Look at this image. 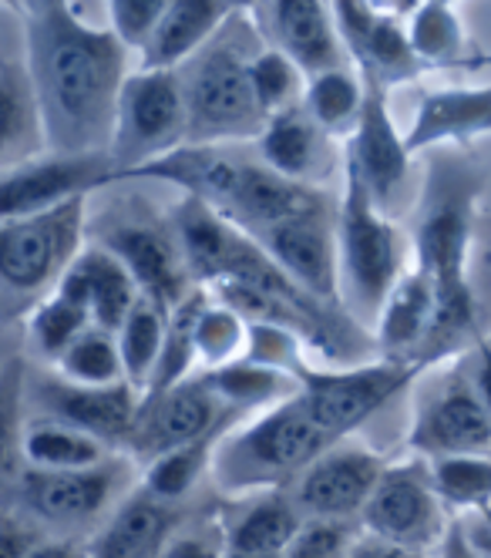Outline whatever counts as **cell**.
<instances>
[{
  "label": "cell",
  "mask_w": 491,
  "mask_h": 558,
  "mask_svg": "<svg viewBox=\"0 0 491 558\" xmlns=\"http://www.w3.org/2000/svg\"><path fill=\"white\" fill-rule=\"evenodd\" d=\"M21 34L51 151H108L118 98L132 77L129 48L118 41L111 27L85 24L61 0L21 4Z\"/></svg>",
  "instance_id": "1"
},
{
  "label": "cell",
  "mask_w": 491,
  "mask_h": 558,
  "mask_svg": "<svg viewBox=\"0 0 491 558\" xmlns=\"http://www.w3.org/2000/svg\"><path fill=\"white\" fill-rule=\"evenodd\" d=\"M484 189L478 169L458 155H434L415 216L418 269L431 279L438 313L421 361L434 364L455 353L475 330V293L468 287V246L475 206Z\"/></svg>",
  "instance_id": "2"
},
{
  "label": "cell",
  "mask_w": 491,
  "mask_h": 558,
  "mask_svg": "<svg viewBox=\"0 0 491 558\" xmlns=\"http://www.w3.org/2000/svg\"><path fill=\"white\" fill-rule=\"evenodd\" d=\"M260 45L263 34L253 14L236 8L213 41L179 68L189 105L185 145H223L263 135L270 118L256 98L250 71L253 58L263 51Z\"/></svg>",
  "instance_id": "3"
},
{
  "label": "cell",
  "mask_w": 491,
  "mask_h": 558,
  "mask_svg": "<svg viewBox=\"0 0 491 558\" xmlns=\"http://www.w3.org/2000/svg\"><path fill=\"white\" fill-rule=\"evenodd\" d=\"M337 445V437L326 434L294 393L283 404L266 408L250 427L226 437L213 464V482L229 495L283 492Z\"/></svg>",
  "instance_id": "4"
},
{
  "label": "cell",
  "mask_w": 491,
  "mask_h": 558,
  "mask_svg": "<svg viewBox=\"0 0 491 558\" xmlns=\"http://www.w3.org/2000/svg\"><path fill=\"white\" fill-rule=\"evenodd\" d=\"M88 198V195H85ZM85 198H71L48 213L4 219L0 229V283H4V320L34 313L68 276L74 259L85 253Z\"/></svg>",
  "instance_id": "5"
},
{
  "label": "cell",
  "mask_w": 491,
  "mask_h": 558,
  "mask_svg": "<svg viewBox=\"0 0 491 558\" xmlns=\"http://www.w3.org/2000/svg\"><path fill=\"white\" fill-rule=\"evenodd\" d=\"M337 246L347 306L381 320L387 296L404 279V243L350 166L344 172V198L337 206Z\"/></svg>",
  "instance_id": "6"
},
{
  "label": "cell",
  "mask_w": 491,
  "mask_h": 558,
  "mask_svg": "<svg viewBox=\"0 0 491 558\" xmlns=\"http://www.w3.org/2000/svg\"><path fill=\"white\" fill-rule=\"evenodd\" d=\"M428 364L424 361H371L344 371H313L294 353L283 374L297 380V397L307 404L313 421L344 441L367 417H374L387 401L411 384Z\"/></svg>",
  "instance_id": "7"
},
{
  "label": "cell",
  "mask_w": 491,
  "mask_h": 558,
  "mask_svg": "<svg viewBox=\"0 0 491 558\" xmlns=\"http://www.w3.org/2000/svg\"><path fill=\"white\" fill-rule=\"evenodd\" d=\"M189 142V105L179 71H135L118 98L111 158L121 172L158 162Z\"/></svg>",
  "instance_id": "8"
},
{
  "label": "cell",
  "mask_w": 491,
  "mask_h": 558,
  "mask_svg": "<svg viewBox=\"0 0 491 558\" xmlns=\"http://www.w3.org/2000/svg\"><path fill=\"white\" fill-rule=\"evenodd\" d=\"M132 464L121 458H108L88 471H45L27 468L4 485L8 508L27 514L40 529L77 532L95 525L98 518L125 492V477Z\"/></svg>",
  "instance_id": "9"
},
{
  "label": "cell",
  "mask_w": 491,
  "mask_h": 558,
  "mask_svg": "<svg viewBox=\"0 0 491 558\" xmlns=\"http://www.w3.org/2000/svg\"><path fill=\"white\" fill-rule=\"evenodd\" d=\"M95 243L132 272L139 293L161 313L172 316V310L195 290L176 229H166L142 206L101 219Z\"/></svg>",
  "instance_id": "10"
},
{
  "label": "cell",
  "mask_w": 491,
  "mask_h": 558,
  "mask_svg": "<svg viewBox=\"0 0 491 558\" xmlns=\"http://www.w3.org/2000/svg\"><path fill=\"white\" fill-rule=\"evenodd\" d=\"M360 522L371 538L411 548V551H431V545H444L447 529L441 514V498L431 485V474L421 464H400L387 468L378 492L367 501Z\"/></svg>",
  "instance_id": "11"
},
{
  "label": "cell",
  "mask_w": 491,
  "mask_h": 558,
  "mask_svg": "<svg viewBox=\"0 0 491 558\" xmlns=\"http://www.w3.org/2000/svg\"><path fill=\"white\" fill-rule=\"evenodd\" d=\"M24 401H31L48 421L77 427L105 445H129L142 408V397L132 384L81 387L64 377L40 374H24Z\"/></svg>",
  "instance_id": "12"
},
{
  "label": "cell",
  "mask_w": 491,
  "mask_h": 558,
  "mask_svg": "<svg viewBox=\"0 0 491 558\" xmlns=\"http://www.w3.org/2000/svg\"><path fill=\"white\" fill-rule=\"evenodd\" d=\"M236 414H246V411H232L213 390V384L202 374H195L192 380L169 390L161 401L139 411V421H135V430L129 437L125 451L132 461L148 468L161 454L199 441V437H206L209 430H216L223 421Z\"/></svg>",
  "instance_id": "13"
},
{
  "label": "cell",
  "mask_w": 491,
  "mask_h": 558,
  "mask_svg": "<svg viewBox=\"0 0 491 558\" xmlns=\"http://www.w3.org/2000/svg\"><path fill=\"white\" fill-rule=\"evenodd\" d=\"M118 166L111 151L92 155H45L27 166L8 169L0 185V216L24 219L64 206L71 198H85L95 189L111 185Z\"/></svg>",
  "instance_id": "14"
},
{
  "label": "cell",
  "mask_w": 491,
  "mask_h": 558,
  "mask_svg": "<svg viewBox=\"0 0 491 558\" xmlns=\"http://www.w3.org/2000/svg\"><path fill=\"white\" fill-rule=\"evenodd\" d=\"M411 445L421 454L462 458V454H491V417L475 390V380L465 374H447L421 397L418 417L411 427Z\"/></svg>",
  "instance_id": "15"
},
{
  "label": "cell",
  "mask_w": 491,
  "mask_h": 558,
  "mask_svg": "<svg viewBox=\"0 0 491 558\" xmlns=\"http://www.w3.org/2000/svg\"><path fill=\"white\" fill-rule=\"evenodd\" d=\"M256 243L294 276L313 296L340 306V246H337V213L331 206L286 219L260 235Z\"/></svg>",
  "instance_id": "16"
},
{
  "label": "cell",
  "mask_w": 491,
  "mask_h": 558,
  "mask_svg": "<svg viewBox=\"0 0 491 558\" xmlns=\"http://www.w3.org/2000/svg\"><path fill=\"white\" fill-rule=\"evenodd\" d=\"M253 11L266 48L290 58L307 74V82L347 68L350 54L331 14L334 8L316 0H276V4H256Z\"/></svg>",
  "instance_id": "17"
},
{
  "label": "cell",
  "mask_w": 491,
  "mask_h": 558,
  "mask_svg": "<svg viewBox=\"0 0 491 558\" xmlns=\"http://www.w3.org/2000/svg\"><path fill=\"white\" fill-rule=\"evenodd\" d=\"M387 464L381 454L363 448H334L313 468H307L290 485V498L303 518H350L363 514L367 501L378 492Z\"/></svg>",
  "instance_id": "18"
},
{
  "label": "cell",
  "mask_w": 491,
  "mask_h": 558,
  "mask_svg": "<svg viewBox=\"0 0 491 558\" xmlns=\"http://www.w3.org/2000/svg\"><path fill=\"white\" fill-rule=\"evenodd\" d=\"M363 88H367V98H363L360 122L347 145V166L360 175L367 192L374 195L378 209L384 213L407 179L411 151H407L404 135L397 132L394 118L387 111V88L374 82V77H363Z\"/></svg>",
  "instance_id": "19"
},
{
  "label": "cell",
  "mask_w": 491,
  "mask_h": 558,
  "mask_svg": "<svg viewBox=\"0 0 491 558\" xmlns=\"http://www.w3.org/2000/svg\"><path fill=\"white\" fill-rule=\"evenodd\" d=\"M334 21L350 61L363 77H374L391 88L421 71L424 61L411 45V34L394 14H381V8L360 4V0H340L334 4Z\"/></svg>",
  "instance_id": "20"
},
{
  "label": "cell",
  "mask_w": 491,
  "mask_h": 558,
  "mask_svg": "<svg viewBox=\"0 0 491 558\" xmlns=\"http://www.w3.org/2000/svg\"><path fill=\"white\" fill-rule=\"evenodd\" d=\"M189 525L182 505L161 501L142 485L125 495L92 538V558H161L172 538Z\"/></svg>",
  "instance_id": "21"
},
{
  "label": "cell",
  "mask_w": 491,
  "mask_h": 558,
  "mask_svg": "<svg viewBox=\"0 0 491 558\" xmlns=\"http://www.w3.org/2000/svg\"><path fill=\"white\" fill-rule=\"evenodd\" d=\"M58 290L77 306H85L92 313V324L105 333H118L125 327L135 303L142 300L132 272L98 243L74 259Z\"/></svg>",
  "instance_id": "22"
},
{
  "label": "cell",
  "mask_w": 491,
  "mask_h": 558,
  "mask_svg": "<svg viewBox=\"0 0 491 558\" xmlns=\"http://www.w3.org/2000/svg\"><path fill=\"white\" fill-rule=\"evenodd\" d=\"M48 148L45 111H40L24 51L14 54L4 48V58H0V166L4 172L27 166L34 158H45Z\"/></svg>",
  "instance_id": "23"
},
{
  "label": "cell",
  "mask_w": 491,
  "mask_h": 558,
  "mask_svg": "<svg viewBox=\"0 0 491 558\" xmlns=\"http://www.w3.org/2000/svg\"><path fill=\"white\" fill-rule=\"evenodd\" d=\"M303 522L307 518L297 511L290 492H260L226 505L219 525L229 555H283Z\"/></svg>",
  "instance_id": "24"
},
{
  "label": "cell",
  "mask_w": 491,
  "mask_h": 558,
  "mask_svg": "<svg viewBox=\"0 0 491 558\" xmlns=\"http://www.w3.org/2000/svg\"><path fill=\"white\" fill-rule=\"evenodd\" d=\"M260 162L276 175L313 185L331 172V135H326L303 105L273 114L260 135Z\"/></svg>",
  "instance_id": "25"
},
{
  "label": "cell",
  "mask_w": 491,
  "mask_h": 558,
  "mask_svg": "<svg viewBox=\"0 0 491 558\" xmlns=\"http://www.w3.org/2000/svg\"><path fill=\"white\" fill-rule=\"evenodd\" d=\"M491 132V85L428 92L418 105L411 132L404 135L407 151H424L444 142H471Z\"/></svg>",
  "instance_id": "26"
},
{
  "label": "cell",
  "mask_w": 491,
  "mask_h": 558,
  "mask_svg": "<svg viewBox=\"0 0 491 558\" xmlns=\"http://www.w3.org/2000/svg\"><path fill=\"white\" fill-rule=\"evenodd\" d=\"M232 11L223 0H169V11L142 54V71H179L226 27Z\"/></svg>",
  "instance_id": "27"
},
{
  "label": "cell",
  "mask_w": 491,
  "mask_h": 558,
  "mask_svg": "<svg viewBox=\"0 0 491 558\" xmlns=\"http://www.w3.org/2000/svg\"><path fill=\"white\" fill-rule=\"evenodd\" d=\"M434 313H438L434 287L415 266L411 272H404V279L394 287L378 320L381 356H387V361H421L424 343L434 327Z\"/></svg>",
  "instance_id": "28"
},
{
  "label": "cell",
  "mask_w": 491,
  "mask_h": 558,
  "mask_svg": "<svg viewBox=\"0 0 491 558\" xmlns=\"http://www.w3.org/2000/svg\"><path fill=\"white\" fill-rule=\"evenodd\" d=\"M213 303V293L206 287H195L169 316V333H166V347H161V356H158V367H155V377L142 397V408L161 401L169 390H176L179 384L192 380L195 374V364H199V320L206 306ZM139 408V411H142Z\"/></svg>",
  "instance_id": "29"
},
{
  "label": "cell",
  "mask_w": 491,
  "mask_h": 558,
  "mask_svg": "<svg viewBox=\"0 0 491 558\" xmlns=\"http://www.w3.org/2000/svg\"><path fill=\"white\" fill-rule=\"evenodd\" d=\"M21 451L27 468H45V471H88L111 458V451L98 437L48 417L24 424Z\"/></svg>",
  "instance_id": "30"
},
{
  "label": "cell",
  "mask_w": 491,
  "mask_h": 558,
  "mask_svg": "<svg viewBox=\"0 0 491 558\" xmlns=\"http://www.w3.org/2000/svg\"><path fill=\"white\" fill-rule=\"evenodd\" d=\"M242 414L223 421L216 430H209L206 437H199V441L179 448V451H169V454H161L158 461H152L145 468V477H142V488L161 501H172V505H182L192 488L199 485V477L213 471L216 464V454H219V445L229 437L232 424L239 421Z\"/></svg>",
  "instance_id": "31"
},
{
  "label": "cell",
  "mask_w": 491,
  "mask_h": 558,
  "mask_svg": "<svg viewBox=\"0 0 491 558\" xmlns=\"http://www.w3.org/2000/svg\"><path fill=\"white\" fill-rule=\"evenodd\" d=\"M363 98H367V88H363L360 71L340 68L331 74L310 77L303 108L326 135H354L360 111H363Z\"/></svg>",
  "instance_id": "32"
},
{
  "label": "cell",
  "mask_w": 491,
  "mask_h": 558,
  "mask_svg": "<svg viewBox=\"0 0 491 558\" xmlns=\"http://www.w3.org/2000/svg\"><path fill=\"white\" fill-rule=\"evenodd\" d=\"M166 333H169V313H161L145 296L135 303L125 327L115 333L118 350H121V364H125V380L139 390V397H145V390L155 377L161 347H166Z\"/></svg>",
  "instance_id": "33"
},
{
  "label": "cell",
  "mask_w": 491,
  "mask_h": 558,
  "mask_svg": "<svg viewBox=\"0 0 491 558\" xmlns=\"http://www.w3.org/2000/svg\"><path fill=\"white\" fill-rule=\"evenodd\" d=\"M202 377L213 384V390L223 397L232 411L273 408V404H283L286 397L297 393V380L290 374L253 364V361H246V356L236 364H229V367L206 371Z\"/></svg>",
  "instance_id": "34"
},
{
  "label": "cell",
  "mask_w": 491,
  "mask_h": 558,
  "mask_svg": "<svg viewBox=\"0 0 491 558\" xmlns=\"http://www.w3.org/2000/svg\"><path fill=\"white\" fill-rule=\"evenodd\" d=\"M431 485L441 501L465 511H488L491 508V458L462 454V458H434L428 464Z\"/></svg>",
  "instance_id": "35"
},
{
  "label": "cell",
  "mask_w": 491,
  "mask_h": 558,
  "mask_svg": "<svg viewBox=\"0 0 491 558\" xmlns=\"http://www.w3.org/2000/svg\"><path fill=\"white\" fill-rule=\"evenodd\" d=\"M61 377L81 387H115V384H129L125 380V364H121V350L118 337L92 327L81 337L61 361Z\"/></svg>",
  "instance_id": "36"
},
{
  "label": "cell",
  "mask_w": 491,
  "mask_h": 558,
  "mask_svg": "<svg viewBox=\"0 0 491 558\" xmlns=\"http://www.w3.org/2000/svg\"><path fill=\"white\" fill-rule=\"evenodd\" d=\"M31 340L34 347L48 356V361H61V356L85 337L95 324L92 313L85 306H77L74 300H68L61 290H55L45 303H40L31 313Z\"/></svg>",
  "instance_id": "37"
},
{
  "label": "cell",
  "mask_w": 491,
  "mask_h": 558,
  "mask_svg": "<svg viewBox=\"0 0 491 558\" xmlns=\"http://www.w3.org/2000/svg\"><path fill=\"white\" fill-rule=\"evenodd\" d=\"M195 337H199V361L209 371H219V367L242 361L239 353L246 343H250V324H246L236 310L223 306L213 296V303L206 306V313H202Z\"/></svg>",
  "instance_id": "38"
},
{
  "label": "cell",
  "mask_w": 491,
  "mask_h": 558,
  "mask_svg": "<svg viewBox=\"0 0 491 558\" xmlns=\"http://www.w3.org/2000/svg\"><path fill=\"white\" fill-rule=\"evenodd\" d=\"M253 88H256V98L266 111V118L279 114V111H290L300 101V88H303V71L273 48H263L256 58H253Z\"/></svg>",
  "instance_id": "39"
},
{
  "label": "cell",
  "mask_w": 491,
  "mask_h": 558,
  "mask_svg": "<svg viewBox=\"0 0 491 558\" xmlns=\"http://www.w3.org/2000/svg\"><path fill=\"white\" fill-rule=\"evenodd\" d=\"M411 45L421 61H452L462 51V24L447 4H421L411 24Z\"/></svg>",
  "instance_id": "40"
},
{
  "label": "cell",
  "mask_w": 491,
  "mask_h": 558,
  "mask_svg": "<svg viewBox=\"0 0 491 558\" xmlns=\"http://www.w3.org/2000/svg\"><path fill=\"white\" fill-rule=\"evenodd\" d=\"M357 542L360 535L350 522H337V518H307L294 545L283 551V558H350Z\"/></svg>",
  "instance_id": "41"
},
{
  "label": "cell",
  "mask_w": 491,
  "mask_h": 558,
  "mask_svg": "<svg viewBox=\"0 0 491 558\" xmlns=\"http://www.w3.org/2000/svg\"><path fill=\"white\" fill-rule=\"evenodd\" d=\"M166 11L169 0H115V4H108V21L121 45L145 54Z\"/></svg>",
  "instance_id": "42"
},
{
  "label": "cell",
  "mask_w": 491,
  "mask_h": 558,
  "mask_svg": "<svg viewBox=\"0 0 491 558\" xmlns=\"http://www.w3.org/2000/svg\"><path fill=\"white\" fill-rule=\"evenodd\" d=\"M161 558H226V538L219 522H195L185 525Z\"/></svg>",
  "instance_id": "43"
},
{
  "label": "cell",
  "mask_w": 491,
  "mask_h": 558,
  "mask_svg": "<svg viewBox=\"0 0 491 558\" xmlns=\"http://www.w3.org/2000/svg\"><path fill=\"white\" fill-rule=\"evenodd\" d=\"M48 538L51 535L37 522H31L27 514L4 508V518H0V558H27L37 545H45Z\"/></svg>",
  "instance_id": "44"
},
{
  "label": "cell",
  "mask_w": 491,
  "mask_h": 558,
  "mask_svg": "<svg viewBox=\"0 0 491 558\" xmlns=\"http://www.w3.org/2000/svg\"><path fill=\"white\" fill-rule=\"evenodd\" d=\"M350 558H431L424 551H411V548H400V545H391V542H381V538H360L350 551Z\"/></svg>",
  "instance_id": "45"
},
{
  "label": "cell",
  "mask_w": 491,
  "mask_h": 558,
  "mask_svg": "<svg viewBox=\"0 0 491 558\" xmlns=\"http://www.w3.org/2000/svg\"><path fill=\"white\" fill-rule=\"evenodd\" d=\"M27 558H92V542H77V538H48L45 545H37Z\"/></svg>",
  "instance_id": "46"
},
{
  "label": "cell",
  "mask_w": 491,
  "mask_h": 558,
  "mask_svg": "<svg viewBox=\"0 0 491 558\" xmlns=\"http://www.w3.org/2000/svg\"><path fill=\"white\" fill-rule=\"evenodd\" d=\"M475 390L481 397V404L491 417V347L488 343H478V364H475Z\"/></svg>",
  "instance_id": "47"
},
{
  "label": "cell",
  "mask_w": 491,
  "mask_h": 558,
  "mask_svg": "<svg viewBox=\"0 0 491 558\" xmlns=\"http://www.w3.org/2000/svg\"><path fill=\"white\" fill-rule=\"evenodd\" d=\"M441 558H488V555H481V551L468 542L465 525H462V522H455L452 529H447V538H444V551H441Z\"/></svg>",
  "instance_id": "48"
},
{
  "label": "cell",
  "mask_w": 491,
  "mask_h": 558,
  "mask_svg": "<svg viewBox=\"0 0 491 558\" xmlns=\"http://www.w3.org/2000/svg\"><path fill=\"white\" fill-rule=\"evenodd\" d=\"M481 525H484V538H475V535H468V542L481 551V555H488L491 558V508L488 511H481Z\"/></svg>",
  "instance_id": "49"
},
{
  "label": "cell",
  "mask_w": 491,
  "mask_h": 558,
  "mask_svg": "<svg viewBox=\"0 0 491 558\" xmlns=\"http://www.w3.org/2000/svg\"><path fill=\"white\" fill-rule=\"evenodd\" d=\"M226 558H283V555H229L226 551Z\"/></svg>",
  "instance_id": "50"
}]
</instances>
